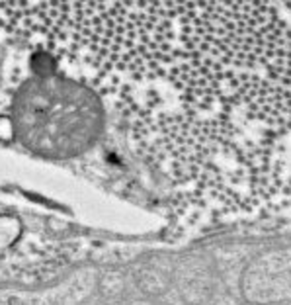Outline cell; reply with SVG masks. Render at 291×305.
I'll return each mask as SVG.
<instances>
[{
	"instance_id": "2",
	"label": "cell",
	"mask_w": 291,
	"mask_h": 305,
	"mask_svg": "<svg viewBox=\"0 0 291 305\" xmlns=\"http://www.w3.org/2000/svg\"><path fill=\"white\" fill-rule=\"evenodd\" d=\"M12 133L43 156H72L90 147L102 121L86 86L63 75H35L18 88L8 115Z\"/></svg>"
},
{
	"instance_id": "1",
	"label": "cell",
	"mask_w": 291,
	"mask_h": 305,
	"mask_svg": "<svg viewBox=\"0 0 291 305\" xmlns=\"http://www.w3.org/2000/svg\"><path fill=\"white\" fill-rule=\"evenodd\" d=\"M268 4H98L94 63L147 80L182 143L178 176L258 172L291 137V22ZM201 174V176H203Z\"/></svg>"
}]
</instances>
